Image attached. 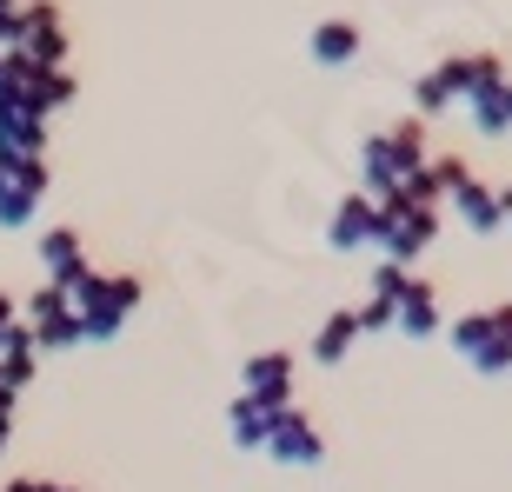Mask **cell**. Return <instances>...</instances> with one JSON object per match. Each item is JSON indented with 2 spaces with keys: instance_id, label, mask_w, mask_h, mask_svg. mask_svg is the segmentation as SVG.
I'll use <instances>...</instances> for the list:
<instances>
[{
  "instance_id": "obj_9",
  "label": "cell",
  "mask_w": 512,
  "mask_h": 492,
  "mask_svg": "<svg viewBox=\"0 0 512 492\" xmlns=\"http://www.w3.org/2000/svg\"><path fill=\"white\" fill-rule=\"evenodd\" d=\"M266 419L273 413H260L253 399H233V439H240V446H266Z\"/></svg>"
},
{
  "instance_id": "obj_8",
  "label": "cell",
  "mask_w": 512,
  "mask_h": 492,
  "mask_svg": "<svg viewBox=\"0 0 512 492\" xmlns=\"http://www.w3.org/2000/svg\"><path fill=\"white\" fill-rule=\"evenodd\" d=\"M353 333H360V313H333V320L320 326V340H313V353H320L326 366L346 360V346H353Z\"/></svg>"
},
{
  "instance_id": "obj_2",
  "label": "cell",
  "mask_w": 512,
  "mask_h": 492,
  "mask_svg": "<svg viewBox=\"0 0 512 492\" xmlns=\"http://www.w3.org/2000/svg\"><path fill=\"white\" fill-rule=\"evenodd\" d=\"M453 346L479 373H506L512 366V306H493V313H473V320L453 326Z\"/></svg>"
},
{
  "instance_id": "obj_7",
  "label": "cell",
  "mask_w": 512,
  "mask_h": 492,
  "mask_svg": "<svg viewBox=\"0 0 512 492\" xmlns=\"http://www.w3.org/2000/svg\"><path fill=\"white\" fill-rule=\"evenodd\" d=\"M380 233V207L373 200H346L340 213H333V246H366Z\"/></svg>"
},
{
  "instance_id": "obj_6",
  "label": "cell",
  "mask_w": 512,
  "mask_h": 492,
  "mask_svg": "<svg viewBox=\"0 0 512 492\" xmlns=\"http://www.w3.org/2000/svg\"><path fill=\"white\" fill-rule=\"evenodd\" d=\"M393 326L399 333H433L439 326V306H433V286L426 280H406V293H399V306H393Z\"/></svg>"
},
{
  "instance_id": "obj_11",
  "label": "cell",
  "mask_w": 512,
  "mask_h": 492,
  "mask_svg": "<svg viewBox=\"0 0 512 492\" xmlns=\"http://www.w3.org/2000/svg\"><path fill=\"white\" fill-rule=\"evenodd\" d=\"M47 492H74V486H47Z\"/></svg>"
},
{
  "instance_id": "obj_10",
  "label": "cell",
  "mask_w": 512,
  "mask_h": 492,
  "mask_svg": "<svg viewBox=\"0 0 512 492\" xmlns=\"http://www.w3.org/2000/svg\"><path fill=\"white\" fill-rule=\"evenodd\" d=\"M7 326H14V306H7V300H0V333H7Z\"/></svg>"
},
{
  "instance_id": "obj_3",
  "label": "cell",
  "mask_w": 512,
  "mask_h": 492,
  "mask_svg": "<svg viewBox=\"0 0 512 492\" xmlns=\"http://www.w3.org/2000/svg\"><path fill=\"white\" fill-rule=\"evenodd\" d=\"M266 453L280 459V466H313V459H320V426L286 406V413L266 419Z\"/></svg>"
},
{
  "instance_id": "obj_5",
  "label": "cell",
  "mask_w": 512,
  "mask_h": 492,
  "mask_svg": "<svg viewBox=\"0 0 512 492\" xmlns=\"http://www.w3.org/2000/svg\"><path fill=\"white\" fill-rule=\"evenodd\" d=\"M40 260H47V273H54L60 293H67L74 280H87V260H80V240H74V233H47V240H40Z\"/></svg>"
},
{
  "instance_id": "obj_4",
  "label": "cell",
  "mask_w": 512,
  "mask_h": 492,
  "mask_svg": "<svg viewBox=\"0 0 512 492\" xmlns=\"http://www.w3.org/2000/svg\"><path fill=\"white\" fill-rule=\"evenodd\" d=\"M247 399L260 413H286V399H293V360H286V353L247 360Z\"/></svg>"
},
{
  "instance_id": "obj_1",
  "label": "cell",
  "mask_w": 512,
  "mask_h": 492,
  "mask_svg": "<svg viewBox=\"0 0 512 492\" xmlns=\"http://www.w3.org/2000/svg\"><path fill=\"white\" fill-rule=\"evenodd\" d=\"M133 300H140V280H100V273H87V280L67 286V306H74V320H80L87 340L120 333V320L133 313Z\"/></svg>"
}]
</instances>
